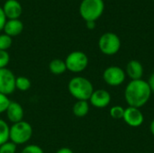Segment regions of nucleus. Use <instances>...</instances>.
Instances as JSON below:
<instances>
[{
  "label": "nucleus",
  "instance_id": "6ab92c4d",
  "mask_svg": "<svg viewBox=\"0 0 154 153\" xmlns=\"http://www.w3.org/2000/svg\"><path fill=\"white\" fill-rule=\"evenodd\" d=\"M12 37L7 34H0V50H7L12 46Z\"/></svg>",
  "mask_w": 154,
  "mask_h": 153
},
{
  "label": "nucleus",
  "instance_id": "f03ea898",
  "mask_svg": "<svg viewBox=\"0 0 154 153\" xmlns=\"http://www.w3.org/2000/svg\"><path fill=\"white\" fill-rule=\"evenodd\" d=\"M68 89L69 94L78 101L89 100L92 93L94 92V87L90 80L80 76L74 77L69 80Z\"/></svg>",
  "mask_w": 154,
  "mask_h": 153
},
{
  "label": "nucleus",
  "instance_id": "393cba45",
  "mask_svg": "<svg viewBox=\"0 0 154 153\" xmlns=\"http://www.w3.org/2000/svg\"><path fill=\"white\" fill-rule=\"evenodd\" d=\"M6 19H7V18H6L5 13H4L3 8L0 7V31H2V30L4 29L5 24V23H6V21H7Z\"/></svg>",
  "mask_w": 154,
  "mask_h": 153
},
{
  "label": "nucleus",
  "instance_id": "f257e3e1",
  "mask_svg": "<svg viewBox=\"0 0 154 153\" xmlns=\"http://www.w3.org/2000/svg\"><path fill=\"white\" fill-rule=\"evenodd\" d=\"M152 90L143 79L131 80L125 90V98L129 106L141 108L150 99Z\"/></svg>",
  "mask_w": 154,
  "mask_h": 153
},
{
  "label": "nucleus",
  "instance_id": "7ed1b4c3",
  "mask_svg": "<svg viewBox=\"0 0 154 153\" xmlns=\"http://www.w3.org/2000/svg\"><path fill=\"white\" fill-rule=\"evenodd\" d=\"M105 10L103 0H82L79 5V14L86 21H97Z\"/></svg>",
  "mask_w": 154,
  "mask_h": 153
},
{
  "label": "nucleus",
  "instance_id": "5701e85b",
  "mask_svg": "<svg viewBox=\"0 0 154 153\" xmlns=\"http://www.w3.org/2000/svg\"><path fill=\"white\" fill-rule=\"evenodd\" d=\"M10 102L11 101L8 98V96L0 93V114H3L6 111Z\"/></svg>",
  "mask_w": 154,
  "mask_h": 153
},
{
  "label": "nucleus",
  "instance_id": "aec40b11",
  "mask_svg": "<svg viewBox=\"0 0 154 153\" xmlns=\"http://www.w3.org/2000/svg\"><path fill=\"white\" fill-rule=\"evenodd\" d=\"M16 144L8 141L2 145H0V153H15L16 151Z\"/></svg>",
  "mask_w": 154,
  "mask_h": 153
},
{
  "label": "nucleus",
  "instance_id": "f3484780",
  "mask_svg": "<svg viewBox=\"0 0 154 153\" xmlns=\"http://www.w3.org/2000/svg\"><path fill=\"white\" fill-rule=\"evenodd\" d=\"M31 87V81L28 78L20 76L15 78V89H18L20 91H27Z\"/></svg>",
  "mask_w": 154,
  "mask_h": 153
},
{
  "label": "nucleus",
  "instance_id": "9d476101",
  "mask_svg": "<svg viewBox=\"0 0 154 153\" xmlns=\"http://www.w3.org/2000/svg\"><path fill=\"white\" fill-rule=\"evenodd\" d=\"M89 102L97 108H105L109 106L111 102V95L105 89L94 90L89 98Z\"/></svg>",
  "mask_w": 154,
  "mask_h": 153
},
{
  "label": "nucleus",
  "instance_id": "412c9836",
  "mask_svg": "<svg viewBox=\"0 0 154 153\" xmlns=\"http://www.w3.org/2000/svg\"><path fill=\"white\" fill-rule=\"evenodd\" d=\"M110 115L114 119H123L125 114V108L120 106H115L110 109Z\"/></svg>",
  "mask_w": 154,
  "mask_h": 153
},
{
  "label": "nucleus",
  "instance_id": "4468645a",
  "mask_svg": "<svg viewBox=\"0 0 154 153\" xmlns=\"http://www.w3.org/2000/svg\"><path fill=\"white\" fill-rule=\"evenodd\" d=\"M3 30H4L5 33L10 37L17 36L23 32V23L19 19L7 20Z\"/></svg>",
  "mask_w": 154,
  "mask_h": 153
},
{
  "label": "nucleus",
  "instance_id": "0eeeda50",
  "mask_svg": "<svg viewBox=\"0 0 154 153\" xmlns=\"http://www.w3.org/2000/svg\"><path fill=\"white\" fill-rule=\"evenodd\" d=\"M125 71L117 66H110L106 68L103 73V79L107 85L111 87H117L122 85L125 82Z\"/></svg>",
  "mask_w": 154,
  "mask_h": 153
},
{
  "label": "nucleus",
  "instance_id": "b1692460",
  "mask_svg": "<svg viewBox=\"0 0 154 153\" xmlns=\"http://www.w3.org/2000/svg\"><path fill=\"white\" fill-rule=\"evenodd\" d=\"M21 153H44L43 152V150L38 146V145H35V144H30V145H27L25 146L23 150Z\"/></svg>",
  "mask_w": 154,
  "mask_h": 153
},
{
  "label": "nucleus",
  "instance_id": "4be33fe9",
  "mask_svg": "<svg viewBox=\"0 0 154 153\" xmlns=\"http://www.w3.org/2000/svg\"><path fill=\"white\" fill-rule=\"evenodd\" d=\"M10 61V55L7 50H0V69H5Z\"/></svg>",
  "mask_w": 154,
  "mask_h": 153
},
{
  "label": "nucleus",
  "instance_id": "bb28decb",
  "mask_svg": "<svg viewBox=\"0 0 154 153\" xmlns=\"http://www.w3.org/2000/svg\"><path fill=\"white\" fill-rule=\"evenodd\" d=\"M86 25H87L88 29L93 30L96 27V22L95 21H88V22H86Z\"/></svg>",
  "mask_w": 154,
  "mask_h": 153
},
{
  "label": "nucleus",
  "instance_id": "c85d7f7f",
  "mask_svg": "<svg viewBox=\"0 0 154 153\" xmlns=\"http://www.w3.org/2000/svg\"><path fill=\"white\" fill-rule=\"evenodd\" d=\"M150 130H151L152 134L154 136V119L152 121V123H151V124H150Z\"/></svg>",
  "mask_w": 154,
  "mask_h": 153
},
{
  "label": "nucleus",
  "instance_id": "c756f323",
  "mask_svg": "<svg viewBox=\"0 0 154 153\" xmlns=\"http://www.w3.org/2000/svg\"><path fill=\"white\" fill-rule=\"evenodd\" d=\"M153 1H154V0H153Z\"/></svg>",
  "mask_w": 154,
  "mask_h": 153
},
{
  "label": "nucleus",
  "instance_id": "423d86ee",
  "mask_svg": "<svg viewBox=\"0 0 154 153\" xmlns=\"http://www.w3.org/2000/svg\"><path fill=\"white\" fill-rule=\"evenodd\" d=\"M64 61L67 67V70L72 73L82 72L87 69L88 65V56L80 50H75L70 52Z\"/></svg>",
  "mask_w": 154,
  "mask_h": 153
},
{
  "label": "nucleus",
  "instance_id": "2eb2a0df",
  "mask_svg": "<svg viewBox=\"0 0 154 153\" xmlns=\"http://www.w3.org/2000/svg\"><path fill=\"white\" fill-rule=\"evenodd\" d=\"M88 111H89V104L88 101H84V100L77 101L72 107V112L74 115L79 118L86 116L88 114Z\"/></svg>",
  "mask_w": 154,
  "mask_h": 153
},
{
  "label": "nucleus",
  "instance_id": "a211bd4d",
  "mask_svg": "<svg viewBox=\"0 0 154 153\" xmlns=\"http://www.w3.org/2000/svg\"><path fill=\"white\" fill-rule=\"evenodd\" d=\"M9 132L10 127L7 123L5 120L0 119V145L9 141Z\"/></svg>",
  "mask_w": 154,
  "mask_h": 153
},
{
  "label": "nucleus",
  "instance_id": "dca6fc26",
  "mask_svg": "<svg viewBox=\"0 0 154 153\" xmlns=\"http://www.w3.org/2000/svg\"><path fill=\"white\" fill-rule=\"evenodd\" d=\"M50 71L54 75H61L67 70L65 61L61 59H54L49 64Z\"/></svg>",
  "mask_w": 154,
  "mask_h": 153
},
{
  "label": "nucleus",
  "instance_id": "cd10ccee",
  "mask_svg": "<svg viewBox=\"0 0 154 153\" xmlns=\"http://www.w3.org/2000/svg\"><path fill=\"white\" fill-rule=\"evenodd\" d=\"M55 153H73V151H72L71 149L64 147V148H60V150H58Z\"/></svg>",
  "mask_w": 154,
  "mask_h": 153
},
{
  "label": "nucleus",
  "instance_id": "9b49d317",
  "mask_svg": "<svg viewBox=\"0 0 154 153\" xmlns=\"http://www.w3.org/2000/svg\"><path fill=\"white\" fill-rule=\"evenodd\" d=\"M3 10L9 20L18 19L23 13L22 5L17 0H7L4 5Z\"/></svg>",
  "mask_w": 154,
  "mask_h": 153
},
{
  "label": "nucleus",
  "instance_id": "ddd939ff",
  "mask_svg": "<svg viewBox=\"0 0 154 153\" xmlns=\"http://www.w3.org/2000/svg\"><path fill=\"white\" fill-rule=\"evenodd\" d=\"M125 74L132 80L142 79V78L143 76V67L142 63L135 60H130L126 65Z\"/></svg>",
  "mask_w": 154,
  "mask_h": 153
},
{
  "label": "nucleus",
  "instance_id": "39448f33",
  "mask_svg": "<svg viewBox=\"0 0 154 153\" xmlns=\"http://www.w3.org/2000/svg\"><path fill=\"white\" fill-rule=\"evenodd\" d=\"M98 47L100 51L105 55H115L121 48L120 38L114 32H106L99 38Z\"/></svg>",
  "mask_w": 154,
  "mask_h": 153
},
{
  "label": "nucleus",
  "instance_id": "20e7f679",
  "mask_svg": "<svg viewBox=\"0 0 154 153\" xmlns=\"http://www.w3.org/2000/svg\"><path fill=\"white\" fill-rule=\"evenodd\" d=\"M32 125L29 123L23 120L16 124H13V125L10 127L9 141H11L16 145H21L29 142L30 139L32 138Z\"/></svg>",
  "mask_w": 154,
  "mask_h": 153
},
{
  "label": "nucleus",
  "instance_id": "a878e982",
  "mask_svg": "<svg viewBox=\"0 0 154 153\" xmlns=\"http://www.w3.org/2000/svg\"><path fill=\"white\" fill-rule=\"evenodd\" d=\"M147 82H148V85H149V87H150L152 92H154V72L150 76L149 80H148Z\"/></svg>",
  "mask_w": 154,
  "mask_h": 153
},
{
  "label": "nucleus",
  "instance_id": "6e6552de",
  "mask_svg": "<svg viewBox=\"0 0 154 153\" xmlns=\"http://www.w3.org/2000/svg\"><path fill=\"white\" fill-rule=\"evenodd\" d=\"M15 76L7 68L0 69V93L11 95L15 90Z\"/></svg>",
  "mask_w": 154,
  "mask_h": 153
},
{
  "label": "nucleus",
  "instance_id": "1a4fd4ad",
  "mask_svg": "<svg viewBox=\"0 0 154 153\" xmlns=\"http://www.w3.org/2000/svg\"><path fill=\"white\" fill-rule=\"evenodd\" d=\"M124 121L131 127H139L143 124L144 116L140 108L128 106L125 109V114L123 117Z\"/></svg>",
  "mask_w": 154,
  "mask_h": 153
},
{
  "label": "nucleus",
  "instance_id": "f8f14e48",
  "mask_svg": "<svg viewBox=\"0 0 154 153\" xmlns=\"http://www.w3.org/2000/svg\"><path fill=\"white\" fill-rule=\"evenodd\" d=\"M6 116L12 124H16L23 121V106L14 101H11L6 111Z\"/></svg>",
  "mask_w": 154,
  "mask_h": 153
}]
</instances>
